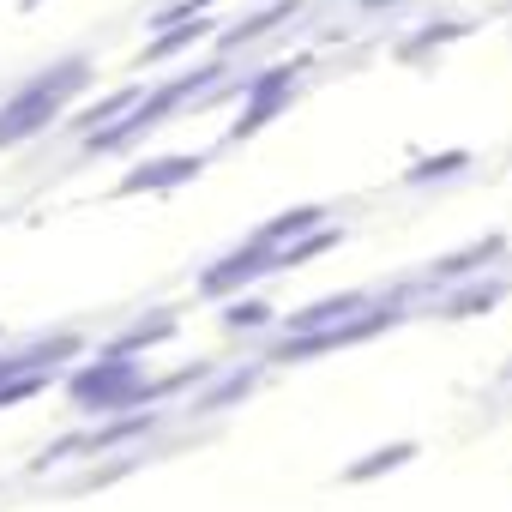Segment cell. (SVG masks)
I'll return each mask as SVG.
<instances>
[{
	"instance_id": "obj_1",
	"label": "cell",
	"mask_w": 512,
	"mask_h": 512,
	"mask_svg": "<svg viewBox=\"0 0 512 512\" xmlns=\"http://www.w3.org/2000/svg\"><path fill=\"white\" fill-rule=\"evenodd\" d=\"M398 320H404V308H398V302H374L368 314L338 320V326H326V332H296V338H290V344H278L266 362H308V356H332V350H350V344H362V338L392 332Z\"/></svg>"
},
{
	"instance_id": "obj_2",
	"label": "cell",
	"mask_w": 512,
	"mask_h": 512,
	"mask_svg": "<svg viewBox=\"0 0 512 512\" xmlns=\"http://www.w3.org/2000/svg\"><path fill=\"white\" fill-rule=\"evenodd\" d=\"M278 272V247L272 241H260V235H247L241 247H229L217 266H205L199 272V296L205 302H229L235 290H247V284H260V278H272Z\"/></svg>"
},
{
	"instance_id": "obj_3",
	"label": "cell",
	"mask_w": 512,
	"mask_h": 512,
	"mask_svg": "<svg viewBox=\"0 0 512 512\" xmlns=\"http://www.w3.org/2000/svg\"><path fill=\"white\" fill-rule=\"evenodd\" d=\"M296 73H302V61H290V67H278V73H260V79L247 85V109H241V121H235V139L260 133L272 115L290 109V97H296Z\"/></svg>"
},
{
	"instance_id": "obj_4",
	"label": "cell",
	"mask_w": 512,
	"mask_h": 512,
	"mask_svg": "<svg viewBox=\"0 0 512 512\" xmlns=\"http://www.w3.org/2000/svg\"><path fill=\"white\" fill-rule=\"evenodd\" d=\"M199 169H205L199 151H163V157H145L139 169H127V175L115 181V193H175V187H187Z\"/></svg>"
},
{
	"instance_id": "obj_5",
	"label": "cell",
	"mask_w": 512,
	"mask_h": 512,
	"mask_svg": "<svg viewBox=\"0 0 512 512\" xmlns=\"http://www.w3.org/2000/svg\"><path fill=\"white\" fill-rule=\"evenodd\" d=\"M175 326H181V314H169V308H157L151 320H139V326H127L115 344H103L97 356H109V362H139L145 350H157L163 338H175Z\"/></svg>"
},
{
	"instance_id": "obj_6",
	"label": "cell",
	"mask_w": 512,
	"mask_h": 512,
	"mask_svg": "<svg viewBox=\"0 0 512 512\" xmlns=\"http://www.w3.org/2000/svg\"><path fill=\"white\" fill-rule=\"evenodd\" d=\"M380 296H368V290H350V296H332V302H314V308H302V314H290L284 320V332L296 338V332H326V326H338V320H356V314H368Z\"/></svg>"
},
{
	"instance_id": "obj_7",
	"label": "cell",
	"mask_w": 512,
	"mask_h": 512,
	"mask_svg": "<svg viewBox=\"0 0 512 512\" xmlns=\"http://www.w3.org/2000/svg\"><path fill=\"white\" fill-rule=\"evenodd\" d=\"M332 247H344V229H338V223H320V229L296 235L290 247H278V272H290V266H308V260H320V253H332Z\"/></svg>"
},
{
	"instance_id": "obj_8",
	"label": "cell",
	"mask_w": 512,
	"mask_h": 512,
	"mask_svg": "<svg viewBox=\"0 0 512 512\" xmlns=\"http://www.w3.org/2000/svg\"><path fill=\"white\" fill-rule=\"evenodd\" d=\"M320 223H326V205H296V211H284V217L260 223L253 235H260V241H272V247H290L296 235H308V229H320Z\"/></svg>"
},
{
	"instance_id": "obj_9",
	"label": "cell",
	"mask_w": 512,
	"mask_h": 512,
	"mask_svg": "<svg viewBox=\"0 0 512 512\" xmlns=\"http://www.w3.org/2000/svg\"><path fill=\"white\" fill-rule=\"evenodd\" d=\"M199 37H211V19H187V25H169V31H157L151 37V49L139 55V61H169V55H187V43H199Z\"/></svg>"
},
{
	"instance_id": "obj_10",
	"label": "cell",
	"mask_w": 512,
	"mask_h": 512,
	"mask_svg": "<svg viewBox=\"0 0 512 512\" xmlns=\"http://www.w3.org/2000/svg\"><path fill=\"white\" fill-rule=\"evenodd\" d=\"M506 296V278H476V284H458V296H446L440 302V314H482V308H494Z\"/></svg>"
},
{
	"instance_id": "obj_11",
	"label": "cell",
	"mask_w": 512,
	"mask_h": 512,
	"mask_svg": "<svg viewBox=\"0 0 512 512\" xmlns=\"http://www.w3.org/2000/svg\"><path fill=\"white\" fill-rule=\"evenodd\" d=\"M500 247H506V241H500V235H488V241H482V247H470V253H446V260L434 266V278H440V284H458V278L482 272L488 260H500Z\"/></svg>"
},
{
	"instance_id": "obj_12",
	"label": "cell",
	"mask_w": 512,
	"mask_h": 512,
	"mask_svg": "<svg viewBox=\"0 0 512 512\" xmlns=\"http://www.w3.org/2000/svg\"><path fill=\"white\" fill-rule=\"evenodd\" d=\"M410 458H416V440H398V446H386V452H368V458L344 464V482H374V476H386V470H398V464H410Z\"/></svg>"
},
{
	"instance_id": "obj_13",
	"label": "cell",
	"mask_w": 512,
	"mask_h": 512,
	"mask_svg": "<svg viewBox=\"0 0 512 512\" xmlns=\"http://www.w3.org/2000/svg\"><path fill=\"white\" fill-rule=\"evenodd\" d=\"M253 380H260V368H241V374L217 380V392H205V398H199V410H223V404H241V398L253 392Z\"/></svg>"
},
{
	"instance_id": "obj_14",
	"label": "cell",
	"mask_w": 512,
	"mask_h": 512,
	"mask_svg": "<svg viewBox=\"0 0 512 512\" xmlns=\"http://www.w3.org/2000/svg\"><path fill=\"white\" fill-rule=\"evenodd\" d=\"M452 169H470V151H446V157H434V163H416L410 181H440V175H452Z\"/></svg>"
},
{
	"instance_id": "obj_15",
	"label": "cell",
	"mask_w": 512,
	"mask_h": 512,
	"mask_svg": "<svg viewBox=\"0 0 512 512\" xmlns=\"http://www.w3.org/2000/svg\"><path fill=\"white\" fill-rule=\"evenodd\" d=\"M223 326H229V332H247V326H272V308H266V302H247V308H229V314H223Z\"/></svg>"
},
{
	"instance_id": "obj_16",
	"label": "cell",
	"mask_w": 512,
	"mask_h": 512,
	"mask_svg": "<svg viewBox=\"0 0 512 512\" xmlns=\"http://www.w3.org/2000/svg\"><path fill=\"white\" fill-rule=\"evenodd\" d=\"M362 7H374V13H380V7H398V0H362Z\"/></svg>"
}]
</instances>
